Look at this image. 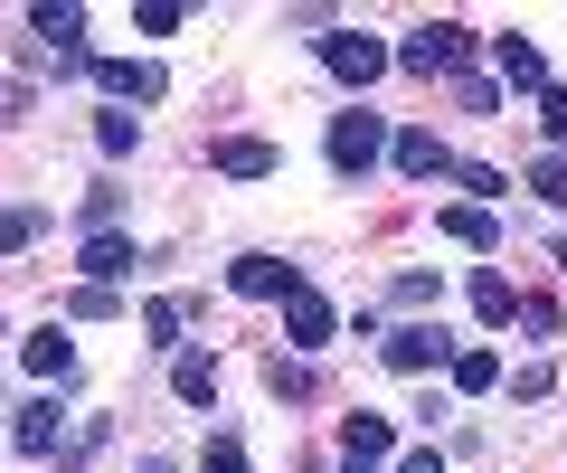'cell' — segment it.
<instances>
[{
	"mask_svg": "<svg viewBox=\"0 0 567 473\" xmlns=\"http://www.w3.org/2000/svg\"><path fill=\"white\" fill-rule=\"evenodd\" d=\"M133 29H142V39H171V29H181V0H142Z\"/></svg>",
	"mask_w": 567,
	"mask_h": 473,
	"instance_id": "cell-27",
	"label": "cell"
},
{
	"mask_svg": "<svg viewBox=\"0 0 567 473\" xmlns=\"http://www.w3.org/2000/svg\"><path fill=\"white\" fill-rule=\"evenodd\" d=\"M473 312H483V322H520V294H511L502 275L483 266V275H473Z\"/></svg>",
	"mask_w": 567,
	"mask_h": 473,
	"instance_id": "cell-18",
	"label": "cell"
},
{
	"mask_svg": "<svg viewBox=\"0 0 567 473\" xmlns=\"http://www.w3.org/2000/svg\"><path fill=\"white\" fill-rule=\"evenodd\" d=\"M227 285H237V294H256V304H284V294L303 285V275L284 266V256H237V266H227Z\"/></svg>",
	"mask_w": 567,
	"mask_h": 473,
	"instance_id": "cell-10",
	"label": "cell"
},
{
	"mask_svg": "<svg viewBox=\"0 0 567 473\" xmlns=\"http://www.w3.org/2000/svg\"><path fill=\"white\" fill-rule=\"evenodd\" d=\"M331 322H341V312H331L312 285H293V294H284V341H293V350H322V341H331Z\"/></svg>",
	"mask_w": 567,
	"mask_h": 473,
	"instance_id": "cell-5",
	"label": "cell"
},
{
	"mask_svg": "<svg viewBox=\"0 0 567 473\" xmlns=\"http://www.w3.org/2000/svg\"><path fill=\"white\" fill-rule=\"evenodd\" d=\"M171 389H181V408H208V398H218V360H208V350H181V360H171Z\"/></svg>",
	"mask_w": 567,
	"mask_h": 473,
	"instance_id": "cell-17",
	"label": "cell"
},
{
	"mask_svg": "<svg viewBox=\"0 0 567 473\" xmlns=\"http://www.w3.org/2000/svg\"><path fill=\"white\" fill-rule=\"evenodd\" d=\"M454 181L473 189V208H483V199H511V181H502V171H492V162H454Z\"/></svg>",
	"mask_w": 567,
	"mask_h": 473,
	"instance_id": "cell-24",
	"label": "cell"
},
{
	"mask_svg": "<svg viewBox=\"0 0 567 473\" xmlns=\"http://www.w3.org/2000/svg\"><path fill=\"white\" fill-rule=\"evenodd\" d=\"M464 48H473L464 20H425L406 48H388V66H406V76H454V66H464Z\"/></svg>",
	"mask_w": 567,
	"mask_h": 473,
	"instance_id": "cell-2",
	"label": "cell"
},
{
	"mask_svg": "<svg viewBox=\"0 0 567 473\" xmlns=\"http://www.w3.org/2000/svg\"><path fill=\"white\" fill-rule=\"evenodd\" d=\"M548 379H558L548 360H520V370H511V398H548Z\"/></svg>",
	"mask_w": 567,
	"mask_h": 473,
	"instance_id": "cell-31",
	"label": "cell"
},
{
	"mask_svg": "<svg viewBox=\"0 0 567 473\" xmlns=\"http://www.w3.org/2000/svg\"><path fill=\"white\" fill-rule=\"evenodd\" d=\"M95 85H104V95H133V104H162V66H152V58H95Z\"/></svg>",
	"mask_w": 567,
	"mask_h": 473,
	"instance_id": "cell-7",
	"label": "cell"
},
{
	"mask_svg": "<svg viewBox=\"0 0 567 473\" xmlns=\"http://www.w3.org/2000/svg\"><path fill=\"white\" fill-rule=\"evenodd\" d=\"M10 435H20V454H39V464H48V454H66V408H58V398H29Z\"/></svg>",
	"mask_w": 567,
	"mask_h": 473,
	"instance_id": "cell-9",
	"label": "cell"
},
{
	"mask_svg": "<svg viewBox=\"0 0 567 473\" xmlns=\"http://www.w3.org/2000/svg\"><path fill=\"white\" fill-rule=\"evenodd\" d=\"M388 162H398L406 181H445V171H454V152L435 143V133H398V143H388Z\"/></svg>",
	"mask_w": 567,
	"mask_h": 473,
	"instance_id": "cell-15",
	"label": "cell"
},
{
	"mask_svg": "<svg viewBox=\"0 0 567 473\" xmlns=\"http://www.w3.org/2000/svg\"><path fill=\"white\" fill-rule=\"evenodd\" d=\"M529 189H539L548 208H567V152H539V162H529Z\"/></svg>",
	"mask_w": 567,
	"mask_h": 473,
	"instance_id": "cell-23",
	"label": "cell"
},
{
	"mask_svg": "<svg viewBox=\"0 0 567 473\" xmlns=\"http://www.w3.org/2000/svg\"><path fill=\"white\" fill-rule=\"evenodd\" d=\"M435 237H454V247H502V218H492V208H435Z\"/></svg>",
	"mask_w": 567,
	"mask_h": 473,
	"instance_id": "cell-16",
	"label": "cell"
},
{
	"mask_svg": "<svg viewBox=\"0 0 567 473\" xmlns=\"http://www.w3.org/2000/svg\"><path fill=\"white\" fill-rule=\"evenodd\" d=\"M492 379H502V360H492V350H454V389H464V398H483Z\"/></svg>",
	"mask_w": 567,
	"mask_h": 473,
	"instance_id": "cell-21",
	"label": "cell"
},
{
	"mask_svg": "<svg viewBox=\"0 0 567 473\" xmlns=\"http://www.w3.org/2000/svg\"><path fill=\"white\" fill-rule=\"evenodd\" d=\"M492 66H502V85H529V95H548V58H539V39H492Z\"/></svg>",
	"mask_w": 567,
	"mask_h": 473,
	"instance_id": "cell-12",
	"label": "cell"
},
{
	"mask_svg": "<svg viewBox=\"0 0 567 473\" xmlns=\"http://www.w3.org/2000/svg\"><path fill=\"white\" fill-rule=\"evenodd\" d=\"M322 66L341 85H369V76H388V39H369V29H322Z\"/></svg>",
	"mask_w": 567,
	"mask_h": 473,
	"instance_id": "cell-4",
	"label": "cell"
},
{
	"mask_svg": "<svg viewBox=\"0 0 567 473\" xmlns=\"http://www.w3.org/2000/svg\"><path fill=\"white\" fill-rule=\"evenodd\" d=\"M558 275H567V247H558Z\"/></svg>",
	"mask_w": 567,
	"mask_h": 473,
	"instance_id": "cell-35",
	"label": "cell"
},
{
	"mask_svg": "<svg viewBox=\"0 0 567 473\" xmlns=\"http://www.w3.org/2000/svg\"><path fill=\"white\" fill-rule=\"evenodd\" d=\"M454 350H464V341H454L445 322H398V331L379 341V360H388V370H406V379H416V370H454Z\"/></svg>",
	"mask_w": 567,
	"mask_h": 473,
	"instance_id": "cell-3",
	"label": "cell"
},
{
	"mask_svg": "<svg viewBox=\"0 0 567 473\" xmlns=\"http://www.w3.org/2000/svg\"><path fill=\"white\" fill-rule=\"evenodd\" d=\"M398 304H406V312H416V304H435V275H425V266H406V275H398Z\"/></svg>",
	"mask_w": 567,
	"mask_h": 473,
	"instance_id": "cell-32",
	"label": "cell"
},
{
	"mask_svg": "<svg viewBox=\"0 0 567 473\" xmlns=\"http://www.w3.org/2000/svg\"><path fill=\"white\" fill-rule=\"evenodd\" d=\"M539 114H548V152H567V85H548Z\"/></svg>",
	"mask_w": 567,
	"mask_h": 473,
	"instance_id": "cell-30",
	"label": "cell"
},
{
	"mask_svg": "<svg viewBox=\"0 0 567 473\" xmlns=\"http://www.w3.org/2000/svg\"><path fill=\"white\" fill-rule=\"evenodd\" d=\"M142 473H181V464H162V454H152V464H142Z\"/></svg>",
	"mask_w": 567,
	"mask_h": 473,
	"instance_id": "cell-34",
	"label": "cell"
},
{
	"mask_svg": "<svg viewBox=\"0 0 567 473\" xmlns=\"http://www.w3.org/2000/svg\"><path fill=\"white\" fill-rule=\"evenodd\" d=\"M199 473H246V445H237V435H208V454H199Z\"/></svg>",
	"mask_w": 567,
	"mask_h": 473,
	"instance_id": "cell-29",
	"label": "cell"
},
{
	"mask_svg": "<svg viewBox=\"0 0 567 473\" xmlns=\"http://www.w3.org/2000/svg\"><path fill=\"white\" fill-rule=\"evenodd\" d=\"M265 379H275V398H312V370H303V360H265Z\"/></svg>",
	"mask_w": 567,
	"mask_h": 473,
	"instance_id": "cell-28",
	"label": "cell"
},
{
	"mask_svg": "<svg viewBox=\"0 0 567 473\" xmlns=\"http://www.w3.org/2000/svg\"><path fill=\"white\" fill-rule=\"evenodd\" d=\"M388 445H398V426H388V417H350V426H341V473H379Z\"/></svg>",
	"mask_w": 567,
	"mask_h": 473,
	"instance_id": "cell-8",
	"label": "cell"
},
{
	"mask_svg": "<svg viewBox=\"0 0 567 473\" xmlns=\"http://www.w3.org/2000/svg\"><path fill=\"white\" fill-rule=\"evenodd\" d=\"M208 162H218L227 181H275L284 152H275V143H256V133H227V143H208Z\"/></svg>",
	"mask_w": 567,
	"mask_h": 473,
	"instance_id": "cell-6",
	"label": "cell"
},
{
	"mask_svg": "<svg viewBox=\"0 0 567 473\" xmlns=\"http://www.w3.org/2000/svg\"><path fill=\"white\" fill-rule=\"evenodd\" d=\"M20 360H29L39 379H58V389H66V379H76V341H66V322H39V331L20 341Z\"/></svg>",
	"mask_w": 567,
	"mask_h": 473,
	"instance_id": "cell-11",
	"label": "cell"
},
{
	"mask_svg": "<svg viewBox=\"0 0 567 473\" xmlns=\"http://www.w3.org/2000/svg\"><path fill=\"white\" fill-rule=\"evenodd\" d=\"M398 473H445V454H406V464Z\"/></svg>",
	"mask_w": 567,
	"mask_h": 473,
	"instance_id": "cell-33",
	"label": "cell"
},
{
	"mask_svg": "<svg viewBox=\"0 0 567 473\" xmlns=\"http://www.w3.org/2000/svg\"><path fill=\"white\" fill-rule=\"evenodd\" d=\"M388 143H398V133H388V114H369V104L331 114V171H341V181H369V171L388 162Z\"/></svg>",
	"mask_w": 567,
	"mask_h": 473,
	"instance_id": "cell-1",
	"label": "cell"
},
{
	"mask_svg": "<svg viewBox=\"0 0 567 473\" xmlns=\"http://www.w3.org/2000/svg\"><path fill=\"white\" fill-rule=\"evenodd\" d=\"M39 227H48V208H39V199H20V208H0V256H20L29 237H39Z\"/></svg>",
	"mask_w": 567,
	"mask_h": 473,
	"instance_id": "cell-19",
	"label": "cell"
},
{
	"mask_svg": "<svg viewBox=\"0 0 567 473\" xmlns=\"http://www.w3.org/2000/svg\"><path fill=\"white\" fill-rule=\"evenodd\" d=\"M95 143H104V162H123V152L142 143V114H123V104H114V114H95Z\"/></svg>",
	"mask_w": 567,
	"mask_h": 473,
	"instance_id": "cell-20",
	"label": "cell"
},
{
	"mask_svg": "<svg viewBox=\"0 0 567 473\" xmlns=\"http://www.w3.org/2000/svg\"><path fill=\"white\" fill-rule=\"evenodd\" d=\"M104 312H123L114 285H76V294H66V322H104Z\"/></svg>",
	"mask_w": 567,
	"mask_h": 473,
	"instance_id": "cell-25",
	"label": "cell"
},
{
	"mask_svg": "<svg viewBox=\"0 0 567 473\" xmlns=\"http://www.w3.org/2000/svg\"><path fill=\"white\" fill-rule=\"evenodd\" d=\"M29 29L58 48V66H95L85 58V10H29Z\"/></svg>",
	"mask_w": 567,
	"mask_h": 473,
	"instance_id": "cell-14",
	"label": "cell"
},
{
	"mask_svg": "<svg viewBox=\"0 0 567 473\" xmlns=\"http://www.w3.org/2000/svg\"><path fill=\"white\" fill-rule=\"evenodd\" d=\"M181 322H189V304H171V294H162L152 312H142V331H152V350H181Z\"/></svg>",
	"mask_w": 567,
	"mask_h": 473,
	"instance_id": "cell-22",
	"label": "cell"
},
{
	"mask_svg": "<svg viewBox=\"0 0 567 473\" xmlns=\"http://www.w3.org/2000/svg\"><path fill=\"white\" fill-rule=\"evenodd\" d=\"M0 104H10V95H0Z\"/></svg>",
	"mask_w": 567,
	"mask_h": 473,
	"instance_id": "cell-36",
	"label": "cell"
},
{
	"mask_svg": "<svg viewBox=\"0 0 567 473\" xmlns=\"http://www.w3.org/2000/svg\"><path fill=\"white\" fill-rule=\"evenodd\" d=\"M76 266H85V285H123V275H133L142 256H133V237H123V227H104V237H85V256H76Z\"/></svg>",
	"mask_w": 567,
	"mask_h": 473,
	"instance_id": "cell-13",
	"label": "cell"
},
{
	"mask_svg": "<svg viewBox=\"0 0 567 473\" xmlns=\"http://www.w3.org/2000/svg\"><path fill=\"white\" fill-rule=\"evenodd\" d=\"M123 218V189L114 181H95V189H85V227H95V237H104V227H114Z\"/></svg>",
	"mask_w": 567,
	"mask_h": 473,
	"instance_id": "cell-26",
	"label": "cell"
}]
</instances>
